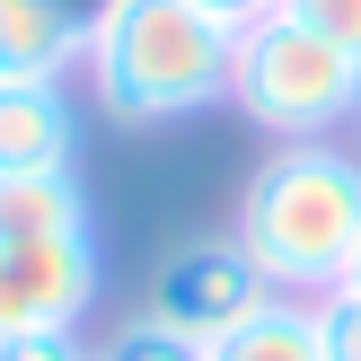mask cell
Here are the masks:
<instances>
[{
	"mask_svg": "<svg viewBox=\"0 0 361 361\" xmlns=\"http://www.w3.org/2000/svg\"><path fill=\"white\" fill-rule=\"evenodd\" d=\"M282 9L300 18V27H317L326 44H344V53H361V0H282Z\"/></svg>",
	"mask_w": 361,
	"mask_h": 361,
	"instance_id": "cell-12",
	"label": "cell"
},
{
	"mask_svg": "<svg viewBox=\"0 0 361 361\" xmlns=\"http://www.w3.org/2000/svg\"><path fill=\"white\" fill-rule=\"evenodd\" d=\"M344 291H361V247H353V274H344Z\"/></svg>",
	"mask_w": 361,
	"mask_h": 361,
	"instance_id": "cell-16",
	"label": "cell"
},
{
	"mask_svg": "<svg viewBox=\"0 0 361 361\" xmlns=\"http://www.w3.org/2000/svg\"><path fill=\"white\" fill-rule=\"evenodd\" d=\"M80 168V106L62 80H0V176H62Z\"/></svg>",
	"mask_w": 361,
	"mask_h": 361,
	"instance_id": "cell-6",
	"label": "cell"
},
{
	"mask_svg": "<svg viewBox=\"0 0 361 361\" xmlns=\"http://www.w3.org/2000/svg\"><path fill=\"white\" fill-rule=\"evenodd\" d=\"M97 291H106L97 229L88 238L0 247V335H80V317L97 309Z\"/></svg>",
	"mask_w": 361,
	"mask_h": 361,
	"instance_id": "cell-5",
	"label": "cell"
},
{
	"mask_svg": "<svg viewBox=\"0 0 361 361\" xmlns=\"http://www.w3.org/2000/svg\"><path fill=\"white\" fill-rule=\"evenodd\" d=\"M203 9L221 18V27H238V35H247V27H256V18H274L282 0H203Z\"/></svg>",
	"mask_w": 361,
	"mask_h": 361,
	"instance_id": "cell-14",
	"label": "cell"
},
{
	"mask_svg": "<svg viewBox=\"0 0 361 361\" xmlns=\"http://www.w3.org/2000/svg\"><path fill=\"white\" fill-rule=\"evenodd\" d=\"M88 185L80 176H0V247H35V238H88Z\"/></svg>",
	"mask_w": 361,
	"mask_h": 361,
	"instance_id": "cell-7",
	"label": "cell"
},
{
	"mask_svg": "<svg viewBox=\"0 0 361 361\" xmlns=\"http://www.w3.org/2000/svg\"><path fill=\"white\" fill-rule=\"evenodd\" d=\"M53 9H62V18H71V27H80V35H97V27H106V9H115V0H53Z\"/></svg>",
	"mask_w": 361,
	"mask_h": 361,
	"instance_id": "cell-15",
	"label": "cell"
},
{
	"mask_svg": "<svg viewBox=\"0 0 361 361\" xmlns=\"http://www.w3.org/2000/svg\"><path fill=\"white\" fill-rule=\"evenodd\" d=\"M264 300H282V291L247 264L238 238H194V247H176V256L150 274V309L141 317L168 326V335H185V344H221V335L247 326Z\"/></svg>",
	"mask_w": 361,
	"mask_h": 361,
	"instance_id": "cell-4",
	"label": "cell"
},
{
	"mask_svg": "<svg viewBox=\"0 0 361 361\" xmlns=\"http://www.w3.org/2000/svg\"><path fill=\"white\" fill-rule=\"evenodd\" d=\"M309 309H317V335H326V361H361V291H326Z\"/></svg>",
	"mask_w": 361,
	"mask_h": 361,
	"instance_id": "cell-11",
	"label": "cell"
},
{
	"mask_svg": "<svg viewBox=\"0 0 361 361\" xmlns=\"http://www.w3.org/2000/svg\"><path fill=\"white\" fill-rule=\"evenodd\" d=\"M229 106L247 123L282 141H326L335 123L361 115V53L326 44L317 27H300L291 9L256 18L238 35V62H229Z\"/></svg>",
	"mask_w": 361,
	"mask_h": 361,
	"instance_id": "cell-3",
	"label": "cell"
},
{
	"mask_svg": "<svg viewBox=\"0 0 361 361\" xmlns=\"http://www.w3.org/2000/svg\"><path fill=\"white\" fill-rule=\"evenodd\" d=\"M238 247L282 300L344 291L361 247V159L335 141H282L238 203Z\"/></svg>",
	"mask_w": 361,
	"mask_h": 361,
	"instance_id": "cell-1",
	"label": "cell"
},
{
	"mask_svg": "<svg viewBox=\"0 0 361 361\" xmlns=\"http://www.w3.org/2000/svg\"><path fill=\"white\" fill-rule=\"evenodd\" d=\"M97 361H203V344H185V335H168V326H150V317H133L123 335H106Z\"/></svg>",
	"mask_w": 361,
	"mask_h": 361,
	"instance_id": "cell-10",
	"label": "cell"
},
{
	"mask_svg": "<svg viewBox=\"0 0 361 361\" xmlns=\"http://www.w3.org/2000/svg\"><path fill=\"white\" fill-rule=\"evenodd\" d=\"M353 123H361V115H353Z\"/></svg>",
	"mask_w": 361,
	"mask_h": 361,
	"instance_id": "cell-17",
	"label": "cell"
},
{
	"mask_svg": "<svg viewBox=\"0 0 361 361\" xmlns=\"http://www.w3.org/2000/svg\"><path fill=\"white\" fill-rule=\"evenodd\" d=\"M203 361H326V335H317L309 300H264L247 326H229L221 344H203Z\"/></svg>",
	"mask_w": 361,
	"mask_h": 361,
	"instance_id": "cell-9",
	"label": "cell"
},
{
	"mask_svg": "<svg viewBox=\"0 0 361 361\" xmlns=\"http://www.w3.org/2000/svg\"><path fill=\"white\" fill-rule=\"evenodd\" d=\"M80 53L88 35L53 0H0V80H62Z\"/></svg>",
	"mask_w": 361,
	"mask_h": 361,
	"instance_id": "cell-8",
	"label": "cell"
},
{
	"mask_svg": "<svg viewBox=\"0 0 361 361\" xmlns=\"http://www.w3.org/2000/svg\"><path fill=\"white\" fill-rule=\"evenodd\" d=\"M229 62H238V27H221L203 0H115L80 53L88 97L115 123H176L221 106Z\"/></svg>",
	"mask_w": 361,
	"mask_h": 361,
	"instance_id": "cell-2",
	"label": "cell"
},
{
	"mask_svg": "<svg viewBox=\"0 0 361 361\" xmlns=\"http://www.w3.org/2000/svg\"><path fill=\"white\" fill-rule=\"evenodd\" d=\"M0 361H97L80 335H0Z\"/></svg>",
	"mask_w": 361,
	"mask_h": 361,
	"instance_id": "cell-13",
	"label": "cell"
}]
</instances>
